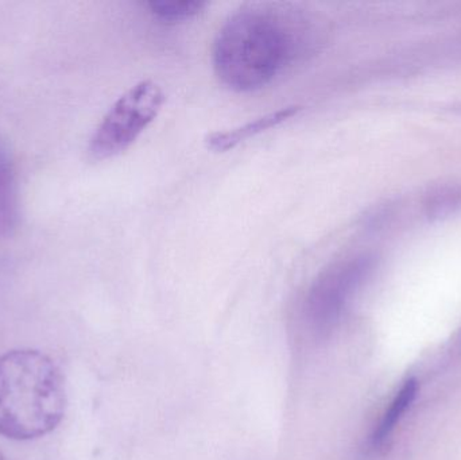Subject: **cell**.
<instances>
[{
  "instance_id": "1",
  "label": "cell",
  "mask_w": 461,
  "mask_h": 460,
  "mask_svg": "<svg viewBox=\"0 0 461 460\" xmlns=\"http://www.w3.org/2000/svg\"><path fill=\"white\" fill-rule=\"evenodd\" d=\"M297 50V30L278 11L249 7L223 24L213 43L216 76L230 91L254 92L270 84Z\"/></svg>"
},
{
  "instance_id": "2",
  "label": "cell",
  "mask_w": 461,
  "mask_h": 460,
  "mask_svg": "<svg viewBox=\"0 0 461 460\" xmlns=\"http://www.w3.org/2000/svg\"><path fill=\"white\" fill-rule=\"evenodd\" d=\"M67 410V389L53 359L37 350L0 356V435L34 440L59 427Z\"/></svg>"
},
{
  "instance_id": "3",
  "label": "cell",
  "mask_w": 461,
  "mask_h": 460,
  "mask_svg": "<svg viewBox=\"0 0 461 460\" xmlns=\"http://www.w3.org/2000/svg\"><path fill=\"white\" fill-rule=\"evenodd\" d=\"M165 94L154 81L132 86L116 100L89 142V156L104 161L123 153L161 113Z\"/></svg>"
},
{
  "instance_id": "4",
  "label": "cell",
  "mask_w": 461,
  "mask_h": 460,
  "mask_svg": "<svg viewBox=\"0 0 461 460\" xmlns=\"http://www.w3.org/2000/svg\"><path fill=\"white\" fill-rule=\"evenodd\" d=\"M366 270L367 262L357 258L338 262L317 275L301 307V320L312 337L320 339L338 324Z\"/></svg>"
},
{
  "instance_id": "5",
  "label": "cell",
  "mask_w": 461,
  "mask_h": 460,
  "mask_svg": "<svg viewBox=\"0 0 461 460\" xmlns=\"http://www.w3.org/2000/svg\"><path fill=\"white\" fill-rule=\"evenodd\" d=\"M300 111V105H290V107L281 108L276 113L260 116V118L255 119L254 122H249L244 126L227 130V131L212 132L205 138V145H207L208 150L215 151V153H226V151L232 150L240 143L246 142L249 138L257 137L258 134H262V132L289 121L290 118L297 115Z\"/></svg>"
},
{
  "instance_id": "6",
  "label": "cell",
  "mask_w": 461,
  "mask_h": 460,
  "mask_svg": "<svg viewBox=\"0 0 461 460\" xmlns=\"http://www.w3.org/2000/svg\"><path fill=\"white\" fill-rule=\"evenodd\" d=\"M18 221V194L15 170L8 154L0 149V235L15 229Z\"/></svg>"
},
{
  "instance_id": "7",
  "label": "cell",
  "mask_w": 461,
  "mask_h": 460,
  "mask_svg": "<svg viewBox=\"0 0 461 460\" xmlns=\"http://www.w3.org/2000/svg\"><path fill=\"white\" fill-rule=\"evenodd\" d=\"M417 392H419V383L414 378L406 381L403 383L401 391L398 392L395 399L393 400L390 404L389 410L384 415L379 426L376 427L375 432L373 435V445L379 446L384 442L392 434L393 429L397 426L398 421L401 420L406 410L411 408L413 404L414 399H416Z\"/></svg>"
},
{
  "instance_id": "8",
  "label": "cell",
  "mask_w": 461,
  "mask_h": 460,
  "mask_svg": "<svg viewBox=\"0 0 461 460\" xmlns=\"http://www.w3.org/2000/svg\"><path fill=\"white\" fill-rule=\"evenodd\" d=\"M148 5L157 18L167 23H176L199 15L207 3L200 0H151Z\"/></svg>"
},
{
  "instance_id": "9",
  "label": "cell",
  "mask_w": 461,
  "mask_h": 460,
  "mask_svg": "<svg viewBox=\"0 0 461 460\" xmlns=\"http://www.w3.org/2000/svg\"><path fill=\"white\" fill-rule=\"evenodd\" d=\"M0 460H3L2 455H0Z\"/></svg>"
}]
</instances>
